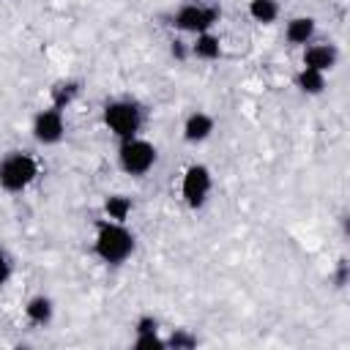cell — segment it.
Returning a JSON list of instances; mask_svg holds the SVG:
<instances>
[{
  "instance_id": "obj_5",
  "label": "cell",
  "mask_w": 350,
  "mask_h": 350,
  "mask_svg": "<svg viewBox=\"0 0 350 350\" xmlns=\"http://www.w3.org/2000/svg\"><path fill=\"white\" fill-rule=\"evenodd\" d=\"M180 191H183V200H186L189 208H200L211 194V172H208V167H202V164L189 167L186 175H183Z\"/></svg>"
},
{
  "instance_id": "obj_15",
  "label": "cell",
  "mask_w": 350,
  "mask_h": 350,
  "mask_svg": "<svg viewBox=\"0 0 350 350\" xmlns=\"http://www.w3.org/2000/svg\"><path fill=\"white\" fill-rule=\"evenodd\" d=\"M298 88L304 90V93H323V88H325V77H323V71H314V68H306L304 66V71L298 74Z\"/></svg>"
},
{
  "instance_id": "obj_13",
  "label": "cell",
  "mask_w": 350,
  "mask_h": 350,
  "mask_svg": "<svg viewBox=\"0 0 350 350\" xmlns=\"http://www.w3.org/2000/svg\"><path fill=\"white\" fill-rule=\"evenodd\" d=\"M249 14H252V19L262 22V25H271L279 16V3L276 0H252Z\"/></svg>"
},
{
  "instance_id": "obj_6",
  "label": "cell",
  "mask_w": 350,
  "mask_h": 350,
  "mask_svg": "<svg viewBox=\"0 0 350 350\" xmlns=\"http://www.w3.org/2000/svg\"><path fill=\"white\" fill-rule=\"evenodd\" d=\"M219 19V8L211 5H183L175 14V27L183 33H208V27Z\"/></svg>"
},
{
  "instance_id": "obj_9",
  "label": "cell",
  "mask_w": 350,
  "mask_h": 350,
  "mask_svg": "<svg viewBox=\"0 0 350 350\" xmlns=\"http://www.w3.org/2000/svg\"><path fill=\"white\" fill-rule=\"evenodd\" d=\"M211 131H213V118L205 112H191L183 123V137L189 142H202L211 137Z\"/></svg>"
},
{
  "instance_id": "obj_19",
  "label": "cell",
  "mask_w": 350,
  "mask_h": 350,
  "mask_svg": "<svg viewBox=\"0 0 350 350\" xmlns=\"http://www.w3.org/2000/svg\"><path fill=\"white\" fill-rule=\"evenodd\" d=\"M156 328H159V325H156V320H153V317H148V314L137 320V334H153Z\"/></svg>"
},
{
  "instance_id": "obj_8",
  "label": "cell",
  "mask_w": 350,
  "mask_h": 350,
  "mask_svg": "<svg viewBox=\"0 0 350 350\" xmlns=\"http://www.w3.org/2000/svg\"><path fill=\"white\" fill-rule=\"evenodd\" d=\"M336 63V49L331 44H312L304 52V66L314 71H328Z\"/></svg>"
},
{
  "instance_id": "obj_1",
  "label": "cell",
  "mask_w": 350,
  "mask_h": 350,
  "mask_svg": "<svg viewBox=\"0 0 350 350\" xmlns=\"http://www.w3.org/2000/svg\"><path fill=\"white\" fill-rule=\"evenodd\" d=\"M134 252V238L126 227H120V221H107L98 227V235H96V254L104 260V262H123L129 254Z\"/></svg>"
},
{
  "instance_id": "obj_11",
  "label": "cell",
  "mask_w": 350,
  "mask_h": 350,
  "mask_svg": "<svg viewBox=\"0 0 350 350\" xmlns=\"http://www.w3.org/2000/svg\"><path fill=\"white\" fill-rule=\"evenodd\" d=\"M314 36V19L312 16H295L287 25V41L290 44H306Z\"/></svg>"
},
{
  "instance_id": "obj_18",
  "label": "cell",
  "mask_w": 350,
  "mask_h": 350,
  "mask_svg": "<svg viewBox=\"0 0 350 350\" xmlns=\"http://www.w3.org/2000/svg\"><path fill=\"white\" fill-rule=\"evenodd\" d=\"M170 347H194L197 345V339L194 336H189L186 331H175L172 336H170V342H167Z\"/></svg>"
},
{
  "instance_id": "obj_3",
  "label": "cell",
  "mask_w": 350,
  "mask_h": 350,
  "mask_svg": "<svg viewBox=\"0 0 350 350\" xmlns=\"http://www.w3.org/2000/svg\"><path fill=\"white\" fill-rule=\"evenodd\" d=\"M104 123L112 134H118L120 139H131L137 131H139V123H142V115H139V107L131 104V101H112L107 104L104 109Z\"/></svg>"
},
{
  "instance_id": "obj_20",
  "label": "cell",
  "mask_w": 350,
  "mask_h": 350,
  "mask_svg": "<svg viewBox=\"0 0 350 350\" xmlns=\"http://www.w3.org/2000/svg\"><path fill=\"white\" fill-rule=\"evenodd\" d=\"M8 273H11V262H8V257L0 252V284H5Z\"/></svg>"
},
{
  "instance_id": "obj_7",
  "label": "cell",
  "mask_w": 350,
  "mask_h": 350,
  "mask_svg": "<svg viewBox=\"0 0 350 350\" xmlns=\"http://www.w3.org/2000/svg\"><path fill=\"white\" fill-rule=\"evenodd\" d=\"M63 131H66L63 109H57V107H52V109H41V112L36 115V120H33V137H36L38 142H44V145H55V142H60Z\"/></svg>"
},
{
  "instance_id": "obj_14",
  "label": "cell",
  "mask_w": 350,
  "mask_h": 350,
  "mask_svg": "<svg viewBox=\"0 0 350 350\" xmlns=\"http://www.w3.org/2000/svg\"><path fill=\"white\" fill-rule=\"evenodd\" d=\"M104 211H107V216L112 221H126V216L131 213V200L123 197V194H112V197H107Z\"/></svg>"
},
{
  "instance_id": "obj_12",
  "label": "cell",
  "mask_w": 350,
  "mask_h": 350,
  "mask_svg": "<svg viewBox=\"0 0 350 350\" xmlns=\"http://www.w3.org/2000/svg\"><path fill=\"white\" fill-rule=\"evenodd\" d=\"M191 55L202 57V60H216L221 55V46H219V38L211 36V33H197V41L191 44Z\"/></svg>"
},
{
  "instance_id": "obj_2",
  "label": "cell",
  "mask_w": 350,
  "mask_h": 350,
  "mask_svg": "<svg viewBox=\"0 0 350 350\" xmlns=\"http://www.w3.org/2000/svg\"><path fill=\"white\" fill-rule=\"evenodd\" d=\"M38 175V164L27 153H8L0 161V186L5 191H22L27 189Z\"/></svg>"
},
{
  "instance_id": "obj_4",
  "label": "cell",
  "mask_w": 350,
  "mask_h": 350,
  "mask_svg": "<svg viewBox=\"0 0 350 350\" xmlns=\"http://www.w3.org/2000/svg\"><path fill=\"white\" fill-rule=\"evenodd\" d=\"M156 164V148L145 139H123L120 145V167L129 172V175H145L150 167Z\"/></svg>"
},
{
  "instance_id": "obj_16",
  "label": "cell",
  "mask_w": 350,
  "mask_h": 350,
  "mask_svg": "<svg viewBox=\"0 0 350 350\" xmlns=\"http://www.w3.org/2000/svg\"><path fill=\"white\" fill-rule=\"evenodd\" d=\"M77 93H79V82H60V85L52 88V101H55L57 109H63L66 104L74 101Z\"/></svg>"
},
{
  "instance_id": "obj_21",
  "label": "cell",
  "mask_w": 350,
  "mask_h": 350,
  "mask_svg": "<svg viewBox=\"0 0 350 350\" xmlns=\"http://www.w3.org/2000/svg\"><path fill=\"white\" fill-rule=\"evenodd\" d=\"M172 55H175L178 60L186 57V46H183V41H172Z\"/></svg>"
},
{
  "instance_id": "obj_10",
  "label": "cell",
  "mask_w": 350,
  "mask_h": 350,
  "mask_svg": "<svg viewBox=\"0 0 350 350\" xmlns=\"http://www.w3.org/2000/svg\"><path fill=\"white\" fill-rule=\"evenodd\" d=\"M25 314H27L30 323H36V325H46V323L52 320V301L44 298V295H36V298L27 301Z\"/></svg>"
},
{
  "instance_id": "obj_17",
  "label": "cell",
  "mask_w": 350,
  "mask_h": 350,
  "mask_svg": "<svg viewBox=\"0 0 350 350\" xmlns=\"http://www.w3.org/2000/svg\"><path fill=\"white\" fill-rule=\"evenodd\" d=\"M137 347H153V350H161V347H167V342L164 339H159V334L153 331V334H137V342H134Z\"/></svg>"
}]
</instances>
